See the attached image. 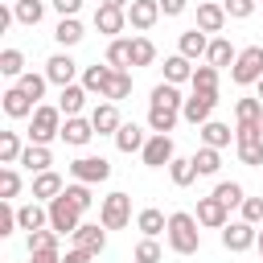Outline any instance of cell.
<instances>
[{"label": "cell", "mask_w": 263, "mask_h": 263, "mask_svg": "<svg viewBox=\"0 0 263 263\" xmlns=\"http://www.w3.org/2000/svg\"><path fill=\"white\" fill-rule=\"evenodd\" d=\"M201 222L193 218V214H185V210H177V214H168V247L177 251V255H197L201 251V230H197Z\"/></svg>", "instance_id": "1"}, {"label": "cell", "mask_w": 263, "mask_h": 263, "mask_svg": "<svg viewBox=\"0 0 263 263\" xmlns=\"http://www.w3.org/2000/svg\"><path fill=\"white\" fill-rule=\"evenodd\" d=\"M49 140H62V111H58V103H41L33 111V123H29V144H45L49 148Z\"/></svg>", "instance_id": "2"}, {"label": "cell", "mask_w": 263, "mask_h": 263, "mask_svg": "<svg viewBox=\"0 0 263 263\" xmlns=\"http://www.w3.org/2000/svg\"><path fill=\"white\" fill-rule=\"evenodd\" d=\"M230 78H234V86H255L263 78V45L238 49V62L230 66Z\"/></svg>", "instance_id": "3"}, {"label": "cell", "mask_w": 263, "mask_h": 263, "mask_svg": "<svg viewBox=\"0 0 263 263\" xmlns=\"http://www.w3.org/2000/svg\"><path fill=\"white\" fill-rule=\"evenodd\" d=\"M99 222L107 226V230H123L127 222H132V197L127 193H107L103 197V205H99Z\"/></svg>", "instance_id": "4"}, {"label": "cell", "mask_w": 263, "mask_h": 263, "mask_svg": "<svg viewBox=\"0 0 263 263\" xmlns=\"http://www.w3.org/2000/svg\"><path fill=\"white\" fill-rule=\"evenodd\" d=\"M78 226H82V210H78L66 193L53 197V201H49V230H58V234L66 238V234H74Z\"/></svg>", "instance_id": "5"}, {"label": "cell", "mask_w": 263, "mask_h": 263, "mask_svg": "<svg viewBox=\"0 0 263 263\" xmlns=\"http://www.w3.org/2000/svg\"><path fill=\"white\" fill-rule=\"evenodd\" d=\"M214 107H218V90H193L185 99V107H181V119L193 123V127H201V123H210Z\"/></svg>", "instance_id": "6"}, {"label": "cell", "mask_w": 263, "mask_h": 263, "mask_svg": "<svg viewBox=\"0 0 263 263\" xmlns=\"http://www.w3.org/2000/svg\"><path fill=\"white\" fill-rule=\"evenodd\" d=\"M70 177L82 185H99L111 177V160L107 156H78V160H70Z\"/></svg>", "instance_id": "7"}, {"label": "cell", "mask_w": 263, "mask_h": 263, "mask_svg": "<svg viewBox=\"0 0 263 263\" xmlns=\"http://www.w3.org/2000/svg\"><path fill=\"white\" fill-rule=\"evenodd\" d=\"M255 242H259V226H251V222H226L222 226V247L226 251L238 255V251H251Z\"/></svg>", "instance_id": "8"}, {"label": "cell", "mask_w": 263, "mask_h": 263, "mask_svg": "<svg viewBox=\"0 0 263 263\" xmlns=\"http://www.w3.org/2000/svg\"><path fill=\"white\" fill-rule=\"evenodd\" d=\"M144 164L148 168H164V164H173V156H177V148H173V136H148V144H144Z\"/></svg>", "instance_id": "9"}, {"label": "cell", "mask_w": 263, "mask_h": 263, "mask_svg": "<svg viewBox=\"0 0 263 263\" xmlns=\"http://www.w3.org/2000/svg\"><path fill=\"white\" fill-rule=\"evenodd\" d=\"M0 107H4V115H8V119H33V111H37L41 103H33L21 86H8V90L0 95Z\"/></svg>", "instance_id": "10"}, {"label": "cell", "mask_w": 263, "mask_h": 263, "mask_svg": "<svg viewBox=\"0 0 263 263\" xmlns=\"http://www.w3.org/2000/svg\"><path fill=\"white\" fill-rule=\"evenodd\" d=\"M70 238H74V247H82V251H90V255H103V247H107V226H103V222H82Z\"/></svg>", "instance_id": "11"}, {"label": "cell", "mask_w": 263, "mask_h": 263, "mask_svg": "<svg viewBox=\"0 0 263 263\" xmlns=\"http://www.w3.org/2000/svg\"><path fill=\"white\" fill-rule=\"evenodd\" d=\"M160 16H164L160 12V0H132V8H127V25L140 29V33H148Z\"/></svg>", "instance_id": "12"}, {"label": "cell", "mask_w": 263, "mask_h": 263, "mask_svg": "<svg viewBox=\"0 0 263 263\" xmlns=\"http://www.w3.org/2000/svg\"><path fill=\"white\" fill-rule=\"evenodd\" d=\"M95 29L115 41V37L127 29V8H107V4H99V8H95Z\"/></svg>", "instance_id": "13"}, {"label": "cell", "mask_w": 263, "mask_h": 263, "mask_svg": "<svg viewBox=\"0 0 263 263\" xmlns=\"http://www.w3.org/2000/svg\"><path fill=\"white\" fill-rule=\"evenodd\" d=\"M74 74H78V62H74L70 53H53V58L45 62V78H49L53 86H74Z\"/></svg>", "instance_id": "14"}, {"label": "cell", "mask_w": 263, "mask_h": 263, "mask_svg": "<svg viewBox=\"0 0 263 263\" xmlns=\"http://www.w3.org/2000/svg\"><path fill=\"white\" fill-rule=\"evenodd\" d=\"M90 127H95V136H115V132L123 127V119H119V107L103 99V103L90 111Z\"/></svg>", "instance_id": "15"}, {"label": "cell", "mask_w": 263, "mask_h": 263, "mask_svg": "<svg viewBox=\"0 0 263 263\" xmlns=\"http://www.w3.org/2000/svg\"><path fill=\"white\" fill-rule=\"evenodd\" d=\"M193 218H197L201 226H210V230H222V226L230 222V210L210 193V197H201V201H197V214H193Z\"/></svg>", "instance_id": "16"}, {"label": "cell", "mask_w": 263, "mask_h": 263, "mask_svg": "<svg viewBox=\"0 0 263 263\" xmlns=\"http://www.w3.org/2000/svg\"><path fill=\"white\" fill-rule=\"evenodd\" d=\"M181 119V107H164V103H148V127L156 136H168Z\"/></svg>", "instance_id": "17"}, {"label": "cell", "mask_w": 263, "mask_h": 263, "mask_svg": "<svg viewBox=\"0 0 263 263\" xmlns=\"http://www.w3.org/2000/svg\"><path fill=\"white\" fill-rule=\"evenodd\" d=\"M62 193H66V181H62L53 168L33 177V201H45V205H49V201H53V197H62Z\"/></svg>", "instance_id": "18"}, {"label": "cell", "mask_w": 263, "mask_h": 263, "mask_svg": "<svg viewBox=\"0 0 263 263\" xmlns=\"http://www.w3.org/2000/svg\"><path fill=\"white\" fill-rule=\"evenodd\" d=\"M205 49H210V37H205L197 25H193V29H185V33L177 37V53H181V58H189V62H193V58H205Z\"/></svg>", "instance_id": "19"}, {"label": "cell", "mask_w": 263, "mask_h": 263, "mask_svg": "<svg viewBox=\"0 0 263 263\" xmlns=\"http://www.w3.org/2000/svg\"><path fill=\"white\" fill-rule=\"evenodd\" d=\"M16 222H21V230H45L49 226V205H41V201H29V205H21L16 210Z\"/></svg>", "instance_id": "20"}, {"label": "cell", "mask_w": 263, "mask_h": 263, "mask_svg": "<svg viewBox=\"0 0 263 263\" xmlns=\"http://www.w3.org/2000/svg\"><path fill=\"white\" fill-rule=\"evenodd\" d=\"M226 21H230V16H226L222 4H197V29H201V33H222Z\"/></svg>", "instance_id": "21"}, {"label": "cell", "mask_w": 263, "mask_h": 263, "mask_svg": "<svg viewBox=\"0 0 263 263\" xmlns=\"http://www.w3.org/2000/svg\"><path fill=\"white\" fill-rule=\"evenodd\" d=\"M205 62H210V66H218V70H222V66H234V62H238V49L230 45V37H210Z\"/></svg>", "instance_id": "22"}, {"label": "cell", "mask_w": 263, "mask_h": 263, "mask_svg": "<svg viewBox=\"0 0 263 263\" xmlns=\"http://www.w3.org/2000/svg\"><path fill=\"white\" fill-rule=\"evenodd\" d=\"M86 86H62V95H58V111L66 115V119H74V115H82V107H86Z\"/></svg>", "instance_id": "23"}, {"label": "cell", "mask_w": 263, "mask_h": 263, "mask_svg": "<svg viewBox=\"0 0 263 263\" xmlns=\"http://www.w3.org/2000/svg\"><path fill=\"white\" fill-rule=\"evenodd\" d=\"M90 136H95V127H90V119H82V115H74V119H66V123H62V140H66L70 148L90 144Z\"/></svg>", "instance_id": "24"}, {"label": "cell", "mask_w": 263, "mask_h": 263, "mask_svg": "<svg viewBox=\"0 0 263 263\" xmlns=\"http://www.w3.org/2000/svg\"><path fill=\"white\" fill-rule=\"evenodd\" d=\"M193 62L189 58H181V53H173V58H164V82H173V86H181V82H193Z\"/></svg>", "instance_id": "25"}, {"label": "cell", "mask_w": 263, "mask_h": 263, "mask_svg": "<svg viewBox=\"0 0 263 263\" xmlns=\"http://www.w3.org/2000/svg\"><path fill=\"white\" fill-rule=\"evenodd\" d=\"M21 164L37 177V173H49V164H53V156H49V148L45 144H25V152H21Z\"/></svg>", "instance_id": "26"}, {"label": "cell", "mask_w": 263, "mask_h": 263, "mask_svg": "<svg viewBox=\"0 0 263 263\" xmlns=\"http://www.w3.org/2000/svg\"><path fill=\"white\" fill-rule=\"evenodd\" d=\"M136 230H140L144 238H156V234H164V230H168V218H164L160 210H152V205H148V210H140V214H136Z\"/></svg>", "instance_id": "27"}, {"label": "cell", "mask_w": 263, "mask_h": 263, "mask_svg": "<svg viewBox=\"0 0 263 263\" xmlns=\"http://www.w3.org/2000/svg\"><path fill=\"white\" fill-rule=\"evenodd\" d=\"M144 144H148V136H144L136 123H123V127L115 132V148H119V152H144Z\"/></svg>", "instance_id": "28"}, {"label": "cell", "mask_w": 263, "mask_h": 263, "mask_svg": "<svg viewBox=\"0 0 263 263\" xmlns=\"http://www.w3.org/2000/svg\"><path fill=\"white\" fill-rule=\"evenodd\" d=\"M82 37H86V33H82L78 16H62V21H58V29H53V41H58V45H66V49H70V45H78Z\"/></svg>", "instance_id": "29"}, {"label": "cell", "mask_w": 263, "mask_h": 263, "mask_svg": "<svg viewBox=\"0 0 263 263\" xmlns=\"http://www.w3.org/2000/svg\"><path fill=\"white\" fill-rule=\"evenodd\" d=\"M201 144L205 148H226L230 144V123H218V119H210V123H201Z\"/></svg>", "instance_id": "30"}, {"label": "cell", "mask_w": 263, "mask_h": 263, "mask_svg": "<svg viewBox=\"0 0 263 263\" xmlns=\"http://www.w3.org/2000/svg\"><path fill=\"white\" fill-rule=\"evenodd\" d=\"M189 160L197 164V177H214V173L222 168V152H218V148H205V144H201Z\"/></svg>", "instance_id": "31"}, {"label": "cell", "mask_w": 263, "mask_h": 263, "mask_svg": "<svg viewBox=\"0 0 263 263\" xmlns=\"http://www.w3.org/2000/svg\"><path fill=\"white\" fill-rule=\"evenodd\" d=\"M12 16L33 29V25H41V16H45V0H16V4H12Z\"/></svg>", "instance_id": "32"}, {"label": "cell", "mask_w": 263, "mask_h": 263, "mask_svg": "<svg viewBox=\"0 0 263 263\" xmlns=\"http://www.w3.org/2000/svg\"><path fill=\"white\" fill-rule=\"evenodd\" d=\"M107 66H111V70H127V66H132V41H127V37H115V41L107 45Z\"/></svg>", "instance_id": "33"}, {"label": "cell", "mask_w": 263, "mask_h": 263, "mask_svg": "<svg viewBox=\"0 0 263 263\" xmlns=\"http://www.w3.org/2000/svg\"><path fill=\"white\" fill-rule=\"evenodd\" d=\"M111 74H115L111 66H86V70H82V86H86L90 95H99V99H103V90H107V78H111Z\"/></svg>", "instance_id": "34"}, {"label": "cell", "mask_w": 263, "mask_h": 263, "mask_svg": "<svg viewBox=\"0 0 263 263\" xmlns=\"http://www.w3.org/2000/svg\"><path fill=\"white\" fill-rule=\"evenodd\" d=\"M127 95H132V74H127V70H115V74L107 78L103 99H107V103H119V99H127Z\"/></svg>", "instance_id": "35"}, {"label": "cell", "mask_w": 263, "mask_h": 263, "mask_svg": "<svg viewBox=\"0 0 263 263\" xmlns=\"http://www.w3.org/2000/svg\"><path fill=\"white\" fill-rule=\"evenodd\" d=\"M21 132H0V164H21Z\"/></svg>", "instance_id": "36"}, {"label": "cell", "mask_w": 263, "mask_h": 263, "mask_svg": "<svg viewBox=\"0 0 263 263\" xmlns=\"http://www.w3.org/2000/svg\"><path fill=\"white\" fill-rule=\"evenodd\" d=\"M168 177H173V185H177V189H185V185H193V181H197V164H193V160H185V156H173Z\"/></svg>", "instance_id": "37"}, {"label": "cell", "mask_w": 263, "mask_h": 263, "mask_svg": "<svg viewBox=\"0 0 263 263\" xmlns=\"http://www.w3.org/2000/svg\"><path fill=\"white\" fill-rule=\"evenodd\" d=\"M234 148H238V160L242 164H251V168L263 164V136L259 140H234Z\"/></svg>", "instance_id": "38"}, {"label": "cell", "mask_w": 263, "mask_h": 263, "mask_svg": "<svg viewBox=\"0 0 263 263\" xmlns=\"http://www.w3.org/2000/svg\"><path fill=\"white\" fill-rule=\"evenodd\" d=\"M0 74L4 78H21L25 74V53L21 49H0Z\"/></svg>", "instance_id": "39"}, {"label": "cell", "mask_w": 263, "mask_h": 263, "mask_svg": "<svg viewBox=\"0 0 263 263\" xmlns=\"http://www.w3.org/2000/svg\"><path fill=\"white\" fill-rule=\"evenodd\" d=\"M16 86H21V90H25V95H29L33 103H37V99L45 95V86H49V78H45V74H33V70H25V74L16 78Z\"/></svg>", "instance_id": "40"}, {"label": "cell", "mask_w": 263, "mask_h": 263, "mask_svg": "<svg viewBox=\"0 0 263 263\" xmlns=\"http://www.w3.org/2000/svg\"><path fill=\"white\" fill-rule=\"evenodd\" d=\"M214 197H218L226 210H234V205H242V201H247V193H242V185H238V181H222V185L214 189Z\"/></svg>", "instance_id": "41"}, {"label": "cell", "mask_w": 263, "mask_h": 263, "mask_svg": "<svg viewBox=\"0 0 263 263\" xmlns=\"http://www.w3.org/2000/svg\"><path fill=\"white\" fill-rule=\"evenodd\" d=\"M58 238H62V234L45 226V230H33L25 247H29V255H37V251H58Z\"/></svg>", "instance_id": "42"}, {"label": "cell", "mask_w": 263, "mask_h": 263, "mask_svg": "<svg viewBox=\"0 0 263 263\" xmlns=\"http://www.w3.org/2000/svg\"><path fill=\"white\" fill-rule=\"evenodd\" d=\"M156 62V45L148 37H132V66H152Z\"/></svg>", "instance_id": "43"}, {"label": "cell", "mask_w": 263, "mask_h": 263, "mask_svg": "<svg viewBox=\"0 0 263 263\" xmlns=\"http://www.w3.org/2000/svg\"><path fill=\"white\" fill-rule=\"evenodd\" d=\"M16 193H21V173L12 164H4L0 168V201H12Z\"/></svg>", "instance_id": "44"}, {"label": "cell", "mask_w": 263, "mask_h": 263, "mask_svg": "<svg viewBox=\"0 0 263 263\" xmlns=\"http://www.w3.org/2000/svg\"><path fill=\"white\" fill-rule=\"evenodd\" d=\"M193 90H218V66H197L193 70Z\"/></svg>", "instance_id": "45"}, {"label": "cell", "mask_w": 263, "mask_h": 263, "mask_svg": "<svg viewBox=\"0 0 263 263\" xmlns=\"http://www.w3.org/2000/svg\"><path fill=\"white\" fill-rule=\"evenodd\" d=\"M160 259H164V251H160L156 238H140L136 242V263H160Z\"/></svg>", "instance_id": "46"}, {"label": "cell", "mask_w": 263, "mask_h": 263, "mask_svg": "<svg viewBox=\"0 0 263 263\" xmlns=\"http://www.w3.org/2000/svg\"><path fill=\"white\" fill-rule=\"evenodd\" d=\"M66 197H70V201H74V205H78L82 214H86V210L95 205V197H90V185H82V181H74V185H66Z\"/></svg>", "instance_id": "47"}, {"label": "cell", "mask_w": 263, "mask_h": 263, "mask_svg": "<svg viewBox=\"0 0 263 263\" xmlns=\"http://www.w3.org/2000/svg\"><path fill=\"white\" fill-rule=\"evenodd\" d=\"M255 4H259V0H222L226 16H234V21H247V16L255 12Z\"/></svg>", "instance_id": "48"}, {"label": "cell", "mask_w": 263, "mask_h": 263, "mask_svg": "<svg viewBox=\"0 0 263 263\" xmlns=\"http://www.w3.org/2000/svg\"><path fill=\"white\" fill-rule=\"evenodd\" d=\"M12 230H21V222H16V210H12L8 201H0V238H8Z\"/></svg>", "instance_id": "49"}, {"label": "cell", "mask_w": 263, "mask_h": 263, "mask_svg": "<svg viewBox=\"0 0 263 263\" xmlns=\"http://www.w3.org/2000/svg\"><path fill=\"white\" fill-rule=\"evenodd\" d=\"M242 222H251V226L263 222V197H247L242 201Z\"/></svg>", "instance_id": "50"}, {"label": "cell", "mask_w": 263, "mask_h": 263, "mask_svg": "<svg viewBox=\"0 0 263 263\" xmlns=\"http://www.w3.org/2000/svg\"><path fill=\"white\" fill-rule=\"evenodd\" d=\"M185 8H189V0H160V12L164 16H181Z\"/></svg>", "instance_id": "51"}, {"label": "cell", "mask_w": 263, "mask_h": 263, "mask_svg": "<svg viewBox=\"0 0 263 263\" xmlns=\"http://www.w3.org/2000/svg\"><path fill=\"white\" fill-rule=\"evenodd\" d=\"M62 16H78V8H82V0H49Z\"/></svg>", "instance_id": "52"}, {"label": "cell", "mask_w": 263, "mask_h": 263, "mask_svg": "<svg viewBox=\"0 0 263 263\" xmlns=\"http://www.w3.org/2000/svg\"><path fill=\"white\" fill-rule=\"evenodd\" d=\"M90 259H95V255H90V251H82V247H74V251H66V255H62V263H90Z\"/></svg>", "instance_id": "53"}, {"label": "cell", "mask_w": 263, "mask_h": 263, "mask_svg": "<svg viewBox=\"0 0 263 263\" xmlns=\"http://www.w3.org/2000/svg\"><path fill=\"white\" fill-rule=\"evenodd\" d=\"M33 263H62V255H58V251H37Z\"/></svg>", "instance_id": "54"}, {"label": "cell", "mask_w": 263, "mask_h": 263, "mask_svg": "<svg viewBox=\"0 0 263 263\" xmlns=\"http://www.w3.org/2000/svg\"><path fill=\"white\" fill-rule=\"evenodd\" d=\"M107 8H132V0H103Z\"/></svg>", "instance_id": "55"}, {"label": "cell", "mask_w": 263, "mask_h": 263, "mask_svg": "<svg viewBox=\"0 0 263 263\" xmlns=\"http://www.w3.org/2000/svg\"><path fill=\"white\" fill-rule=\"evenodd\" d=\"M255 247H259V259H263V226H259V242Z\"/></svg>", "instance_id": "56"}, {"label": "cell", "mask_w": 263, "mask_h": 263, "mask_svg": "<svg viewBox=\"0 0 263 263\" xmlns=\"http://www.w3.org/2000/svg\"><path fill=\"white\" fill-rule=\"evenodd\" d=\"M255 86H259V95H255V99H259V103H263V78H259V82H255Z\"/></svg>", "instance_id": "57"}, {"label": "cell", "mask_w": 263, "mask_h": 263, "mask_svg": "<svg viewBox=\"0 0 263 263\" xmlns=\"http://www.w3.org/2000/svg\"><path fill=\"white\" fill-rule=\"evenodd\" d=\"M4 4H16V0H4Z\"/></svg>", "instance_id": "58"}]
</instances>
